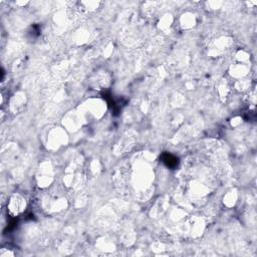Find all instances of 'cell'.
<instances>
[{
  "label": "cell",
  "mask_w": 257,
  "mask_h": 257,
  "mask_svg": "<svg viewBox=\"0 0 257 257\" xmlns=\"http://www.w3.org/2000/svg\"><path fill=\"white\" fill-rule=\"evenodd\" d=\"M155 179L153 160L141 155L133 157L119 167L115 176V185L122 193L144 202L154 193Z\"/></svg>",
  "instance_id": "obj_1"
},
{
  "label": "cell",
  "mask_w": 257,
  "mask_h": 257,
  "mask_svg": "<svg viewBox=\"0 0 257 257\" xmlns=\"http://www.w3.org/2000/svg\"><path fill=\"white\" fill-rule=\"evenodd\" d=\"M179 191L187 205L202 206L216 187V175L204 161L193 160L181 173Z\"/></svg>",
  "instance_id": "obj_2"
},
{
  "label": "cell",
  "mask_w": 257,
  "mask_h": 257,
  "mask_svg": "<svg viewBox=\"0 0 257 257\" xmlns=\"http://www.w3.org/2000/svg\"><path fill=\"white\" fill-rule=\"evenodd\" d=\"M66 199L63 194L55 192H50V194H47L43 197L41 205L43 210H45L47 213L52 212H60L66 207Z\"/></svg>",
  "instance_id": "obj_3"
},
{
  "label": "cell",
  "mask_w": 257,
  "mask_h": 257,
  "mask_svg": "<svg viewBox=\"0 0 257 257\" xmlns=\"http://www.w3.org/2000/svg\"><path fill=\"white\" fill-rule=\"evenodd\" d=\"M25 208H26V201L24 197H22L19 194H13L7 203L8 213L12 217H16L22 214L25 211Z\"/></svg>",
  "instance_id": "obj_4"
}]
</instances>
